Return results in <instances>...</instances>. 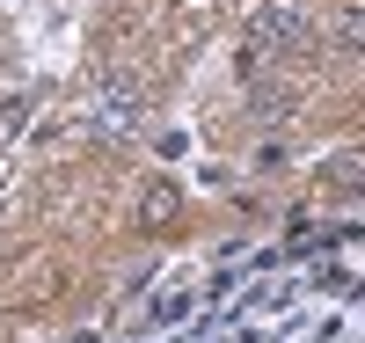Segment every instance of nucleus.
<instances>
[{
    "mask_svg": "<svg viewBox=\"0 0 365 343\" xmlns=\"http://www.w3.org/2000/svg\"><path fill=\"white\" fill-rule=\"evenodd\" d=\"M139 124H146V88L132 73H110L96 96H88V132H96L103 146H125Z\"/></svg>",
    "mask_w": 365,
    "mask_h": 343,
    "instance_id": "obj_1",
    "label": "nucleus"
},
{
    "mask_svg": "<svg viewBox=\"0 0 365 343\" xmlns=\"http://www.w3.org/2000/svg\"><path fill=\"white\" fill-rule=\"evenodd\" d=\"M307 15L292 8V0H263V8L249 15V29H241V44H249V58H285V51H299L307 44Z\"/></svg>",
    "mask_w": 365,
    "mask_h": 343,
    "instance_id": "obj_2",
    "label": "nucleus"
},
{
    "mask_svg": "<svg viewBox=\"0 0 365 343\" xmlns=\"http://www.w3.org/2000/svg\"><path fill=\"white\" fill-rule=\"evenodd\" d=\"M336 44H344V51H365V0H358V8H344V22H336Z\"/></svg>",
    "mask_w": 365,
    "mask_h": 343,
    "instance_id": "obj_3",
    "label": "nucleus"
},
{
    "mask_svg": "<svg viewBox=\"0 0 365 343\" xmlns=\"http://www.w3.org/2000/svg\"><path fill=\"white\" fill-rule=\"evenodd\" d=\"M168 212H175V190H168V183H154V190H146V220H154V227H161V220H168Z\"/></svg>",
    "mask_w": 365,
    "mask_h": 343,
    "instance_id": "obj_4",
    "label": "nucleus"
}]
</instances>
